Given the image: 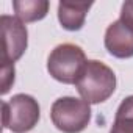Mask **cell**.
I'll return each instance as SVG.
<instances>
[{
	"instance_id": "1",
	"label": "cell",
	"mask_w": 133,
	"mask_h": 133,
	"mask_svg": "<svg viewBox=\"0 0 133 133\" xmlns=\"http://www.w3.org/2000/svg\"><path fill=\"white\" fill-rule=\"evenodd\" d=\"M75 86L85 102L102 103L113 96L116 89V75L113 69L102 61L88 59Z\"/></svg>"
},
{
	"instance_id": "2",
	"label": "cell",
	"mask_w": 133,
	"mask_h": 133,
	"mask_svg": "<svg viewBox=\"0 0 133 133\" xmlns=\"http://www.w3.org/2000/svg\"><path fill=\"white\" fill-rule=\"evenodd\" d=\"M88 59L80 45L64 42L56 45L47 58V71L59 83L75 85Z\"/></svg>"
},
{
	"instance_id": "3",
	"label": "cell",
	"mask_w": 133,
	"mask_h": 133,
	"mask_svg": "<svg viewBox=\"0 0 133 133\" xmlns=\"http://www.w3.org/2000/svg\"><path fill=\"white\" fill-rule=\"evenodd\" d=\"M50 119L63 133H80L91 121V107L83 99L59 97L50 108Z\"/></svg>"
},
{
	"instance_id": "4",
	"label": "cell",
	"mask_w": 133,
	"mask_h": 133,
	"mask_svg": "<svg viewBox=\"0 0 133 133\" xmlns=\"http://www.w3.org/2000/svg\"><path fill=\"white\" fill-rule=\"evenodd\" d=\"M2 117L5 128L13 133H27L39 122V103L28 94H16L2 102Z\"/></svg>"
},
{
	"instance_id": "5",
	"label": "cell",
	"mask_w": 133,
	"mask_h": 133,
	"mask_svg": "<svg viewBox=\"0 0 133 133\" xmlns=\"http://www.w3.org/2000/svg\"><path fill=\"white\" fill-rule=\"evenodd\" d=\"M0 30H2V63L14 64L27 50L28 31L22 21L13 16H0Z\"/></svg>"
},
{
	"instance_id": "6",
	"label": "cell",
	"mask_w": 133,
	"mask_h": 133,
	"mask_svg": "<svg viewBox=\"0 0 133 133\" xmlns=\"http://www.w3.org/2000/svg\"><path fill=\"white\" fill-rule=\"evenodd\" d=\"M105 49L110 55L125 59L133 56V31L121 21H114L105 31Z\"/></svg>"
},
{
	"instance_id": "7",
	"label": "cell",
	"mask_w": 133,
	"mask_h": 133,
	"mask_svg": "<svg viewBox=\"0 0 133 133\" xmlns=\"http://www.w3.org/2000/svg\"><path fill=\"white\" fill-rule=\"evenodd\" d=\"M91 2H59L58 5V21L61 27L68 31H78L85 25L88 11L91 10Z\"/></svg>"
},
{
	"instance_id": "8",
	"label": "cell",
	"mask_w": 133,
	"mask_h": 133,
	"mask_svg": "<svg viewBox=\"0 0 133 133\" xmlns=\"http://www.w3.org/2000/svg\"><path fill=\"white\" fill-rule=\"evenodd\" d=\"M50 3L47 0H14L13 8L19 21L36 22L47 16Z\"/></svg>"
},
{
	"instance_id": "9",
	"label": "cell",
	"mask_w": 133,
	"mask_h": 133,
	"mask_svg": "<svg viewBox=\"0 0 133 133\" xmlns=\"http://www.w3.org/2000/svg\"><path fill=\"white\" fill-rule=\"evenodd\" d=\"M110 133H133V96L121 102Z\"/></svg>"
},
{
	"instance_id": "10",
	"label": "cell",
	"mask_w": 133,
	"mask_h": 133,
	"mask_svg": "<svg viewBox=\"0 0 133 133\" xmlns=\"http://www.w3.org/2000/svg\"><path fill=\"white\" fill-rule=\"evenodd\" d=\"M14 64L2 63V94H6L14 83Z\"/></svg>"
},
{
	"instance_id": "11",
	"label": "cell",
	"mask_w": 133,
	"mask_h": 133,
	"mask_svg": "<svg viewBox=\"0 0 133 133\" xmlns=\"http://www.w3.org/2000/svg\"><path fill=\"white\" fill-rule=\"evenodd\" d=\"M125 27H128L133 31V0H127L122 3L121 8V19H119Z\"/></svg>"
}]
</instances>
